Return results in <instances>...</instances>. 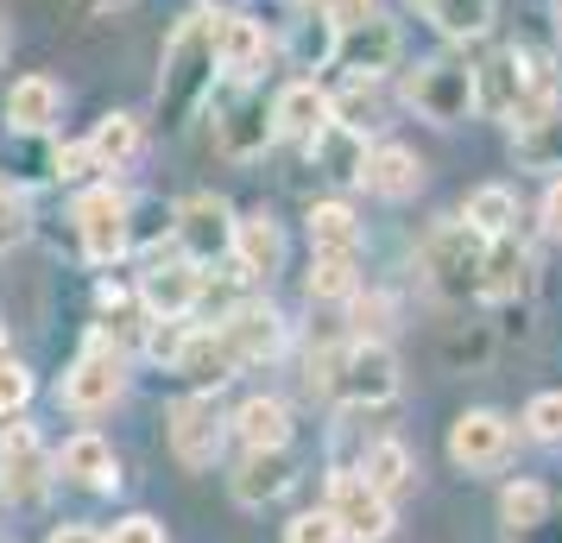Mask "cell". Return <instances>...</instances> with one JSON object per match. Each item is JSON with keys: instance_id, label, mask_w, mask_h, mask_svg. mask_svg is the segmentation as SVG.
Listing matches in <instances>:
<instances>
[{"instance_id": "obj_4", "label": "cell", "mask_w": 562, "mask_h": 543, "mask_svg": "<svg viewBox=\"0 0 562 543\" xmlns=\"http://www.w3.org/2000/svg\"><path fill=\"white\" fill-rule=\"evenodd\" d=\"M329 518L348 543H380L392 531V499H385L360 467H335L329 480Z\"/></svg>"}, {"instance_id": "obj_47", "label": "cell", "mask_w": 562, "mask_h": 543, "mask_svg": "<svg viewBox=\"0 0 562 543\" xmlns=\"http://www.w3.org/2000/svg\"><path fill=\"white\" fill-rule=\"evenodd\" d=\"M209 13H240V0H203Z\"/></svg>"}, {"instance_id": "obj_8", "label": "cell", "mask_w": 562, "mask_h": 543, "mask_svg": "<svg viewBox=\"0 0 562 543\" xmlns=\"http://www.w3.org/2000/svg\"><path fill=\"white\" fill-rule=\"evenodd\" d=\"M171 234L190 265H209V259H228L234 253V215L222 196H190V203L171 215Z\"/></svg>"}, {"instance_id": "obj_5", "label": "cell", "mask_w": 562, "mask_h": 543, "mask_svg": "<svg viewBox=\"0 0 562 543\" xmlns=\"http://www.w3.org/2000/svg\"><path fill=\"white\" fill-rule=\"evenodd\" d=\"M77 234H82V253L95 265H114V259L133 247V203L102 183V190H82L77 196Z\"/></svg>"}, {"instance_id": "obj_2", "label": "cell", "mask_w": 562, "mask_h": 543, "mask_svg": "<svg viewBox=\"0 0 562 543\" xmlns=\"http://www.w3.org/2000/svg\"><path fill=\"white\" fill-rule=\"evenodd\" d=\"M481 259H486V234H474L468 222H442V228L424 240V272L430 285L461 304V297H481Z\"/></svg>"}, {"instance_id": "obj_17", "label": "cell", "mask_w": 562, "mask_h": 543, "mask_svg": "<svg viewBox=\"0 0 562 543\" xmlns=\"http://www.w3.org/2000/svg\"><path fill=\"white\" fill-rule=\"evenodd\" d=\"M215 64H222L234 82H247L259 64H266V32H259L247 13H215Z\"/></svg>"}, {"instance_id": "obj_15", "label": "cell", "mask_w": 562, "mask_h": 543, "mask_svg": "<svg viewBox=\"0 0 562 543\" xmlns=\"http://www.w3.org/2000/svg\"><path fill=\"white\" fill-rule=\"evenodd\" d=\"M171 366H178L183 380H196V386H222V380H234V373H240V354H234L228 329L215 323V329H190Z\"/></svg>"}, {"instance_id": "obj_16", "label": "cell", "mask_w": 562, "mask_h": 543, "mask_svg": "<svg viewBox=\"0 0 562 543\" xmlns=\"http://www.w3.org/2000/svg\"><path fill=\"white\" fill-rule=\"evenodd\" d=\"M57 474L64 480H77V487H102V493H114L121 487V467H114V449H108L95 430H82V437H70L64 449H57Z\"/></svg>"}, {"instance_id": "obj_45", "label": "cell", "mask_w": 562, "mask_h": 543, "mask_svg": "<svg viewBox=\"0 0 562 543\" xmlns=\"http://www.w3.org/2000/svg\"><path fill=\"white\" fill-rule=\"evenodd\" d=\"M52 543H102V531H89V524H57Z\"/></svg>"}, {"instance_id": "obj_49", "label": "cell", "mask_w": 562, "mask_h": 543, "mask_svg": "<svg viewBox=\"0 0 562 543\" xmlns=\"http://www.w3.org/2000/svg\"><path fill=\"white\" fill-rule=\"evenodd\" d=\"M13 361V336H7V329H0V366Z\"/></svg>"}, {"instance_id": "obj_43", "label": "cell", "mask_w": 562, "mask_h": 543, "mask_svg": "<svg viewBox=\"0 0 562 543\" xmlns=\"http://www.w3.org/2000/svg\"><path fill=\"white\" fill-rule=\"evenodd\" d=\"M102 543H165V531H158V518H121L114 538H102Z\"/></svg>"}, {"instance_id": "obj_18", "label": "cell", "mask_w": 562, "mask_h": 543, "mask_svg": "<svg viewBox=\"0 0 562 543\" xmlns=\"http://www.w3.org/2000/svg\"><path fill=\"white\" fill-rule=\"evenodd\" d=\"M291 480H297V474H291V455H284V449H247V462L234 474V499H240V506H272Z\"/></svg>"}, {"instance_id": "obj_25", "label": "cell", "mask_w": 562, "mask_h": 543, "mask_svg": "<svg viewBox=\"0 0 562 543\" xmlns=\"http://www.w3.org/2000/svg\"><path fill=\"white\" fill-rule=\"evenodd\" d=\"M310 152H316V165H323L329 178H341V183H355L360 171H367V139H360L355 127H341V121L310 133Z\"/></svg>"}, {"instance_id": "obj_26", "label": "cell", "mask_w": 562, "mask_h": 543, "mask_svg": "<svg viewBox=\"0 0 562 543\" xmlns=\"http://www.w3.org/2000/svg\"><path fill=\"white\" fill-rule=\"evenodd\" d=\"M234 437L247 442V449H284L291 442V411H284V398H247L228 423Z\"/></svg>"}, {"instance_id": "obj_39", "label": "cell", "mask_w": 562, "mask_h": 543, "mask_svg": "<svg viewBox=\"0 0 562 543\" xmlns=\"http://www.w3.org/2000/svg\"><path fill=\"white\" fill-rule=\"evenodd\" d=\"M525 423H531V437L562 442V392H543V398H531V411H525Z\"/></svg>"}, {"instance_id": "obj_6", "label": "cell", "mask_w": 562, "mask_h": 543, "mask_svg": "<svg viewBox=\"0 0 562 543\" xmlns=\"http://www.w3.org/2000/svg\"><path fill=\"white\" fill-rule=\"evenodd\" d=\"M405 95L424 121L456 127V121L474 114V70H468V64H417L411 82H405Z\"/></svg>"}, {"instance_id": "obj_40", "label": "cell", "mask_w": 562, "mask_h": 543, "mask_svg": "<svg viewBox=\"0 0 562 543\" xmlns=\"http://www.w3.org/2000/svg\"><path fill=\"white\" fill-rule=\"evenodd\" d=\"M26 398H32V373L7 361V366H0V417H13Z\"/></svg>"}, {"instance_id": "obj_24", "label": "cell", "mask_w": 562, "mask_h": 543, "mask_svg": "<svg viewBox=\"0 0 562 543\" xmlns=\"http://www.w3.org/2000/svg\"><path fill=\"white\" fill-rule=\"evenodd\" d=\"M329 121H335V108H329V95H323L316 82H291L279 102H272V127L297 133V139H310V133L329 127Z\"/></svg>"}, {"instance_id": "obj_31", "label": "cell", "mask_w": 562, "mask_h": 543, "mask_svg": "<svg viewBox=\"0 0 562 543\" xmlns=\"http://www.w3.org/2000/svg\"><path fill=\"white\" fill-rule=\"evenodd\" d=\"M461 222H468L474 234H486V240H499V234L518 222V203H512L506 183H486V190H474V196H468V215H461Z\"/></svg>"}, {"instance_id": "obj_11", "label": "cell", "mask_w": 562, "mask_h": 543, "mask_svg": "<svg viewBox=\"0 0 562 543\" xmlns=\"http://www.w3.org/2000/svg\"><path fill=\"white\" fill-rule=\"evenodd\" d=\"M272 108L259 102V95H234V102L215 108V146L228 158H259L272 146Z\"/></svg>"}, {"instance_id": "obj_34", "label": "cell", "mask_w": 562, "mask_h": 543, "mask_svg": "<svg viewBox=\"0 0 562 543\" xmlns=\"http://www.w3.org/2000/svg\"><path fill=\"white\" fill-rule=\"evenodd\" d=\"M355 253H316L310 265V297H355Z\"/></svg>"}, {"instance_id": "obj_10", "label": "cell", "mask_w": 562, "mask_h": 543, "mask_svg": "<svg viewBox=\"0 0 562 543\" xmlns=\"http://www.w3.org/2000/svg\"><path fill=\"white\" fill-rule=\"evenodd\" d=\"M392 57H398V26L392 20H360V26H348L341 38H335V64L348 70L355 82H373L380 70H392Z\"/></svg>"}, {"instance_id": "obj_28", "label": "cell", "mask_w": 562, "mask_h": 543, "mask_svg": "<svg viewBox=\"0 0 562 543\" xmlns=\"http://www.w3.org/2000/svg\"><path fill=\"white\" fill-rule=\"evenodd\" d=\"M139 146H146V133H139L133 114H108V121H95V133H89V158H95V171H121V165H133Z\"/></svg>"}, {"instance_id": "obj_46", "label": "cell", "mask_w": 562, "mask_h": 543, "mask_svg": "<svg viewBox=\"0 0 562 543\" xmlns=\"http://www.w3.org/2000/svg\"><path fill=\"white\" fill-rule=\"evenodd\" d=\"M89 13H114V7H127V0H82Z\"/></svg>"}, {"instance_id": "obj_20", "label": "cell", "mask_w": 562, "mask_h": 543, "mask_svg": "<svg viewBox=\"0 0 562 543\" xmlns=\"http://www.w3.org/2000/svg\"><path fill=\"white\" fill-rule=\"evenodd\" d=\"M57 108H64V95H57L52 77H20L13 89H7V121H13L20 133H52Z\"/></svg>"}, {"instance_id": "obj_19", "label": "cell", "mask_w": 562, "mask_h": 543, "mask_svg": "<svg viewBox=\"0 0 562 543\" xmlns=\"http://www.w3.org/2000/svg\"><path fill=\"white\" fill-rule=\"evenodd\" d=\"M279 259H284V240H279V222L272 215L234 222V265H240V279H272Z\"/></svg>"}, {"instance_id": "obj_29", "label": "cell", "mask_w": 562, "mask_h": 543, "mask_svg": "<svg viewBox=\"0 0 562 543\" xmlns=\"http://www.w3.org/2000/svg\"><path fill=\"white\" fill-rule=\"evenodd\" d=\"M310 247L316 253H355L360 247V222L348 203H316L310 208Z\"/></svg>"}, {"instance_id": "obj_33", "label": "cell", "mask_w": 562, "mask_h": 543, "mask_svg": "<svg viewBox=\"0 0 562 543\" xmlns=\"http://www.w3.org/2000/svg\"><path fill=\"white\" fill-rule=\"evenodd\" d=\"M543 512H550V493L537 487V480H512L506 499H499V518H506L512 531H537Z\"/></svg>"}, {"instance_id": "obj_44", "label": "cell", "mask_w": 562, "mask_h": 543, "mask_svg": "<svg viewBox=\"0 0 562 543\" xmlns=\"http://www.w3.org/2000/svg\"><path fill=\"white\" fill-rule=\"evenodd\" d=\"M543 228L562 240V183H550V196H543Z\"/></svg>"}, {"instance_id": "obj_27", "label": "cell", "mask_w": 562, "mask_h": 543, "mask_svg": "<svg viewBox=\"0 0 562 543\" xmlns=\"http://www.w3.org/2000/svg\"><path fill=\"white\" fill-rule=\"evenodd\" d=\"M525 272H531L525 247H512L506 234H499V240H486V259H481V297H493V304L518 297V291H525Z\"/></svg>"}, {"instance_id": "obj_30", "label": "cell", "mask_w": 562, "mask_h": 543, "mask_svg": "<svg viewBox=\"0 0 562 543\" xmlns=\"http://www.w3.org/2000/svg\"><path fill=\"white\" fill-rule=\"evenodd\" d=\"M424 13H430L436 32H449V38H481L493 26V0H417Z\"/></svg>"}, {"instance_id": "obj_48", "label": "cell", "mask_w": 562, "mask_h": 543, "mask_svg": "<svg viewBox=\"0 0 562 543\" xmlns=\"http://www.w3.org/2000/svg\"><path fill=\"white\" fill-rule=\"evenodd\" d=\"M7 45H13V32H7V13H0V64H7Z\"/></svg>"}, {"instance_id": "obj_36", "label": "cell", "mask_w": 562, "mask_h": 543, "mask_svg": "<svg viewBox=\"0 0 562 543\" xmlns=\"http://www.w3.org/2000/svg\"><path fill=\"white\" fill-rule=\"evenodd\" d=\"M26 234H32L26 196H13V190H0V253H13V247H20Z\"/></svg>"}, {"instance_id": "obj_14", "label": "cell", "mask_w": 562, "mask_h": 543, "mask_svg": "<svg viewBox=\"0 0 562 543\" xmlns=\"http://www.w3.org/2000/svg\"><path fill=\"white\" fill-rule=\"evenodd\" d=\"M70 411H82V417H95V411H108L114 398H121V361L114 354H102V341L82 354L70 373H64V392H57Z\"/></svg>"}, {"instance_id": "obj_50", "label": "cell", "mask_w": 562, "mask_h": 543, "mask_svg": "<svg viewBox=\"0 0 562 543\" xmlns=\"http://www.w3.org/2000/svg\"><path fill=\"white\" fill-rule=\"evenodd\" d=\"M0 499H7V487H0Z\"/></svg>"}, {"instance_id": "obj_23", "label": "cell", "mask_w": 562, "mask_h": 543, "mask_svg": "<svg viewBox=\"0 0 562 543\" xmlns=\"http://www.w3.org/2000/svg\"><path fill=\"white\" fill-rule=\"evenodd\" d=\"M518 95H525V77H518V52H499L486 57L481 70H474V108H486V114H518Z\"/></svg>"}, {"instance_id": "obj_21", "label": "cell", "mask_w": 562, "mask_h": 543, "mask_svg": "<svg viewBox=\"0 0 562 543\" xmlns=\"http://www.w3.org/2000/svg\"><path fill=\"white\" fill-rule=\"evenodd\" d=\"M360 183H367L373 196L405 203L411 190L424 183V165H417V152H405V146H380V152H367V171H360Z\"/></svg>"}, {"instance_id": "obj_37", "label": "cell", "mask_w": 562, "mask_h": 543, "mask_svg": "<svg viewBox=\"0 0 562 543\" xmlns=\"http://www.w3.org/2000/svg\"><path fill=\"white\" fill-rule=\"evenodd\" d=\"M284 543H341L329 506H323V512H297L291 524H284Z\"/></svg>"}, {"instance_id": "obj_22", "label": "cell", "mask_w": 562, "mask_h": 543, "mask_svg": "<svg viewBox=\"0 0 562 543\" xmlns=\"http://www.w3.org/2000/svg\"><path fill=\"white\" fill-rule=\"evenodd\" d=\"M222 329H228V341H234V354H240V366L272 361V354H279V341H284V323H279L272 310H259V304L234 310Z\"/></svg>"}, {"instance_id": "obj_7", "label": "cell", "mask_w": 562, "mask_h": 543, "mask_svg": "<svg viewBox=\"0 0 562 543\" xmlns=\"http://www.w3.org/2000/svg\"><path fill=\"white\" fill-rule=\"evenodd\" d=\"M171 455H178L183 467H209L215 455H222V437H228V417L215 411V398L209 392H190V398H178L171 405Z\"/></svg>"}, {"instance_id": "obj_1", "label": "cell", "mask_w": 562, "mask_h": 543, "mask_svg": "<svg viewBox=\"0 0 562 543\" xmlns=\"http://www.w3.org/2000/svg\"><path fill=\"white\" fill-rule=\"evenodd\" d=\"M215 13H196V20H183L171 32V45H165V77H158V108H165V121H183L190 108L203 102L209 89H215Z\"/></svg>"}, {"instance_id": "obj_13", "label": "cell", "mask_w": 562, "mask_h": 543, "mask_svg": "<svg viewBox=\"0 0 562 543\" xmlns=\"http://www.w3.org/2000/svg\"><path fill=\"white\" fill-rule=\"evenodd\" d=\"M506 449H512V423L499 411H468V417H456V430H449V455H456L468 474L499 467Z\"/></svg>"}, {"instance_id": "obj_3", "label": "cell", "mask_w": 562, "mask_h": 543, "mask_svg": "<svg viewBox=\"0 0 562 543\" xmlns=\"http://www.w3.org/2000/svg\"><path fill=\"white\" fill-rule=\"evenodd\" d=\"M329 398L341 405H392L398 398V361L385 341H355L335 354V373H329Z\"/></svg>"}, {"instance_id": "obj_35", "label": "cell", "mask_w": 562, "mask_h": 543, "mask_svg": "<svg viewBox=\"0 0 562 543\" xmlns=\"http://www.w3.org/2000/svg\"><path fill=\"white\" fill-rule=\"evenodd\" d=\"M335 38H341V32L316 13V20H304V26H297L291 52H297V64H304V70H316V64H329V57H335Z\"/></svg>"}, {"instance_id": "obj_42", "label": "cell", "mask_w": 562, "mask_h": 543, "mask_svg": "<svg viewBox=\"0 0 562 543\" xmlns=\"http://www.w3.org/2000/svg\"><path fill=\"white\" fill-rule=\"evenodd\" d=\"M373 13H380L373 0H329V13H323V20H329L335 32H348V26H360V20H373Z\"/></svg>"}, {"instance_id": "obj_9", "label": "cell", "mask_w": 562, "mask_h": 543, "mask_svg": "<svg viewBox=\"0 0 562 543\" xmlns=\"http://www.w3.org/2000/svg\"><path fill=\"white\" fill-rule=\"evenodd\" d=\"M52 480V455H45V442L32 430L26 417H13L7 430H0V487L13 493V499H38Z\"/></svg>"}, {"instance_id": "obj_32", "label": "cell", "mask_w": 562, "mask_h": 543, "mask_svg": "<svg viewBox=\"0 0 562 543\" xmlns=\"http://www.w3.org/2000/svg\"><path fill=\"white\" fill-rule=\"evenodd\" d=\"M360 474H367V480H373V487H380L385 499H392V493H398V487L411 480V455H405V442H373V449H367V462H360Z\"/></svg>"}, {"instance_id": "obj_41", "label": "cell", "mask_w": 562, "mask_h": 543, "mask_svg": "<svg viewBox=\"0 0 562 543\" xmlns=\"http://www.w3.org/2000/svg\"><path fill=\"white\" fill-rule=\"evenodd\" d=\"M89 171H95V158H89V146H52V178L77 183V178H89Z\"/></svg>"}, {"instance_id": "obj_12", "label": "cell", "mask_w": 562, "mask_h": 543, "mask_svg": "<svg viewBox=\"0 0 562 543\" xmlns=\"http://www.w3.org/2000/svg\"><path fill=\"white\" fill-rule=\"evenodd\" d=\"M139 297H146L153 316H190L196 297H203V272H196L190 259H153V265L139 272Z\"/></svg>"}, {"instance_id": "obj_38", "label": "cell", "mask_w": 562, "mask_h": 543, "mask_svg": "<svg viewBox=\"0 0 562 543\" xmlns=\"http://www.w3.org/2000/svg\"><path fill=\"white\" fill-rule=\"evenodd\" d=\"M335 114H341V127H373V114H380V95H373V89H367V82H355V89H348V95H341V102H329Z\"/></svg>"}]
</instances>
